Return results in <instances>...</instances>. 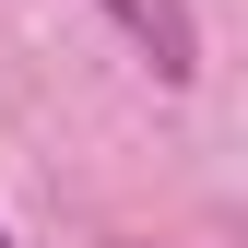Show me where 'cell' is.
Listing matches in <instances>:
<instances>
[{"mask_svg": "<svg viewBox=\"0 0 248 248\" xmlns=\"http://www.w3.org/2000/svg\"><path fill=\"white\" fill-rule=\"evenodd\" d=\"M107 12H118V36L154 59V83H189V71H201V24H189V0H107Z\"/></svg>", "mask_w": 248, "mask_h": 248, "instance_id": "obj_1", "label": "cell"}, {"mask_svg": "<svg viewBox=\"0 0 248 248\" xmlns=\"http://www.w3.org/2000/svg\"><path fill=\"white\" fill-rule=\"evenodd\" d=\"M0 248H12V236H0Z\"/></svg>", "mask_w": 248, "mask_h": 248, "instance_id": "obj_2", "label": "cell"}]
</instances>
